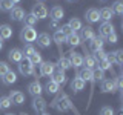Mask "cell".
I'll use <instances>...</instances> for the list:
<instances>
[{
  "mask_svg": "<svg viewBox=\"0 0 123 115\" xmlns=\"http://www.w3.org/2000/svg\"><path fill=\"white\" fill-rule=\"evenodd\" d=\"M49 106L54 107V109H57L59 112H68V110H72L75 115H80L79 110L75 109L74 103L71 101V98H69L65 92H59V94H57V97L54 98L51 103H49Z\"/></svg>",
  "mask_w": 123,
  "mask_h": 115,
  "instance_id": "1",
  "label": "cell"
},
{
  "mask_svg": "<svg viewBox=\"0 0 123 115\" xmlns=\"http://www.w3.org/2000/svg\"><path fill=\"white\" fill-rule=\"evenodd\" d=\"M37 38V31L32 26H23L22 32H20V40L23 43H32Z\"/></svg>",
  "mask_w": 123,
  "mask_h": 115,
  "instance_id": "2",
  "label": "cell"
},
{
  "mask_svg": "<svg viewBox=\"0 0 123 115\" xmlns=\"http://www.w3.org/2000/svg\"><path fill=\"white\" fill-rule=\"evenodd\" d=\"M34 15V17L37 18V20H42V18H46L48 17V8H46V5H43V3H36V5L32 6V12H31Z\"/></svg>",
  "mask_w": 123,
  "mask_h": 115,
  "instance_id": "3",
  "label": "cell"
},
{
  "mask_svg": "<svg viewBox=\"0 0 123 115\" xmlns=\"http://www.w3.org/2000/svg\"><path fill=\"white\" fill-rule=\"evenodd\" d=\"M18 72H20L22 75H25V77L34 75V66L31 64V61L28 58L22 60L20 63H18Z\"/></svg>",
  "mask_w": 123,
  "mask_h": 115,
  "instance_id": "4",
  "label": "cell"
},
{
  "mask_svg": "<svg viewBox=\"0 0 123 115\" xmlns=\"http://www.w3.org/2000/svg\"><path fill=\"white\" fill-rule=\"evenodd\" d=\"M55 63H52V61H42L40 64V75L43 77H51L54 72H55Z\"/></svg>",
  "mask_w": 123,
  "mask_h": 115,
  "instance_id": "5",
  "label": "cell"
},
{
  "mask_svg": "<svg viewBox=\"0 0 123 115\" xmlns=\"http://www.w3.org/2000/svg\"><path fill=\"white\" fill-rule=\"evenodd\" d=\"M69 61H71V68L79 69L80 66H83V57L79 52H75L74 49L69 51Z\"/></svg>",
  "mask_w": 123,
  "mask_h": 115,
  "instance_id": "6",
  "label": "cell"
},
{
  "mask_svg": "<svg viewBox=\"0 0 123 115\" xmlns=\"http://www.w3.org/2000/svg\"><path fill=\"white\" fill-rule=\"evenodd\" d=\"M94 37H95V32L91 26H82V29H80V40H82V43L83 41H91Z\"/></svg>",
  "mask_w": 123,
  "mask_h": 115,
  "instance_id": "7",
  "label": "cell"
},
{
  "mask_svg": "<svg viewBox=\"0 0 123 115\" xmlns=\"http://www.w3.org/2000/svg\"><path fill=\"white\" fill-rule=\"evenodd\" d=\"M46 107H48V103L45 101L43 97H34V100H32V109L36 110L37 114L45 112Z\"/></svg>",
  "mask_w": 123,
  "mask_h": 115,
  "instance_id": "8",
  "label": "cell"
},
{
  "mask_svg": "<svg viewBox=\"0 0 123 115\" xmlns=\"http://www.w3.org/2000/svg\"><path fill=\"white\" fill-rule=\"evenodd\" d=\"M117 91V84H115V80L114 78H105L102 80V92H105V94H108V92H115Z\"/></svg>",
  "mask_w": 123,
  "mask_h": 115,
  "instance_id": "9",
  "label": "cell"
},
{
  "mask_svg": "<svg viewBox=\"0 0 123 115\" xmlns=\"http://www.w3.org/2000/svg\"><path fill=\"white\" fill-rule=\"evenodd\" d=\"M112 32H114V25L111 22H103L102 25H100L98 34H100V37H102V38H106L109 34H112Z\"/></svg>",
  "mask_w": 123,
  "mask_h": 115,
  "instance_id": "10",
  "label": "cell"
},
{
  "mask_svg": "<svg viewBox=\"0 0 123 115\" xmlns=\"http://www.w3.org/2000/svg\"><path fill=\"white\" fill-rule=\"evenodd\" d=\"M36 40H37V45L40 46V48H43V49L49 48V46H51V43H52V38L49 37V34H46V32L38 34Z\"/></svg>",
  "mask_w": 123,
  "mask_h": 115,
  "instance_id": "11",
  "label": "cell"
},
{
  "mask_svg": "<svg viewBox=\"0 0 123 115\" xmlns=\"http://www.w3.org/2000/svg\"><path fill=\"white\" fill-rule=\"evenodd\" d=\"M8 60L11 61V63H20V61L23 60V54H22V49H18V48H14V49H11L9 52H8Z\"/></svg>",
  "mask_w": 123,
  "mask_h": 115,
  "instance_id": "12",
  "label": "cell"
},
{
  "mask_svg": "<svg viewBox=\"0 0 123 115\" xmlns=\"http://www.w3.org/2000/svg\"><path fill=\"white\" fill-rule=\"evenodd\" d=\"M25 11L22 9L20 6H14L12 9L9 11V18L11 20H14V22H22L23 18H25Z\"/></svg>",
  "mask_w": 123,
  "mask_h": 115,
  "instance_id": "13",
  "label": "cell"
},
{
  "mask_svg": "<svg viewBox=\"0 0 123 115\" xmlns=\"http://www.w3.org/2000/svg\"><path fill=\"white\" fill-rule=\"evenodd\" d=\"M28 91H29V94L32 95V97H42L43 87H42L40 81H38V80H36V81H32V83L28 84Z\"/></svg>",
  "mask_w": 123,
  "mask_h": 115,
  "instance_id": "14",
  "label": "cell"
},
{
  "mask_svg": "<svg viewBox=\"0 0 123 115\" xmlns=\"http://www.w3.org/2000/svg\"><path fill=\"white\" fill-rule=\"evenodd\" d=\"M9 100H11V104H23L25 103V95H23V92L20 91H11L9 94Z\"/></svg>",
  "mask_w": 123,
  "mask_h": 115,
  "instance_id": "15",
  "label": "cell"
},
{
  "mask_svg": "<svg viewBox=\"0 0 123 115\" xmlns=\"http://www.w3.org/2000/svg\"><path fill=\"white\" fill-rule=\"evenodd\" d=\"M51 77H52L51 80H52L54 83H57L59 86H65L66 81H68V80H66V75H65V71H60V69H59V71H55Z\"/></svg>",
  "mask_w": 123,
  "mask_h": 115,
  "instance_id": "16",
  "label": "cell"
},
{
  "mask_svg": "<svg viewBox=\"0 0 123 115\" xmlns=\"http://www.w3.org/2000/svg\"><path fill=\"white\" fill-rule=\"evenodd\" d=\"M103 45H105V40H103L100 35H95V37L89 41V49H91L92 52L100 51V49H103Z\"/></svg>",
  "mask_w": 123,
  "mask_h": 115,
  "instance_id": "17",
  "label": "cell"
},
{
  "mask_svg": "<svg viewBox=\"0 0 123 115\" xmlns=\"http://www.w3.org/2000/svg\"><path fill=\"white\" fill-rule=\"evenodd\" d=\"M85 18H86L88 23H97V22L100 20L98 9H95V8H91V9H88L86 14H85Z\"/></svg>",
  "mask_w": 123,
  "mask_h": 115,
  "instance_id": "18",
  "label": "cell"
},
{
  "mask_svg": "<svg viewBox=\"0 0 123 115\" xmlns=\"http://www.w3.org/2000/svg\"><path fill=\"white\" fill-rule=\"evenodd\" d=\"M52 40L55 41L57 48H59V52L62 54V46H63V43H66V37H65V35L60 32L59 29H57L55 32H54V35H52Z\"/></svg>",
  "mask_w": 123,
  "mask_h": 115,
  "instance_id": "19",
  "label": "cell"
},
{
  "mask_svg": "<svg viewBox=\"0 0 123 115\" xmlns=\"http://www.w3.org/2000/svg\"><path fill=\"white\" fill-rule=\"evenodd\" d=\"M12 37V28L9 25H0V40H9Z\"/></svg>",
  "mask_w": 123,
  "mask_h": 115,
  "instance_id": "20",
  "label": "cell"
},
{
  "mask_svg": "<svg viewBox=\"0 0 123 115\" xmlns=\"http://www.w3.org/2000/svg\"><path fill=\"white\" fill-rule=\"evenodd\" d=\"M66 43L71 46V48H77V46L82 45V40H80V35L77 32H72L71 35L66 37Z\"/></svg>",
  "mask_w": 123,
  "mask_h": 115,
  "instance_id": "21",
  "label": "cell"
},
{
  "mask_svg": "<svg viewBox=\"0 0 123 115\" xmlns=\"http://www.w3.org/2000/svg\"><path fill=\"white\" fill-rule=\"evenodd\" d=\"M83 68L91 69V71L97 68V61H95L94 57L89 55V54H86V57H83Z\"/></svg>",
  "mask_w": 123,
  "mask_h": 115,
  "instance_id": "22",
  "label": "cell"
},
{
  "mask_svg": "<svg viewBox=\"0 0 123 115\" xmlns=\"http://www.w3.org/2000/svg\"><path fill=\"white\" fill-rule=\"evenodd\" d=\"M2 81H3V84L9 86V84H12V83L17 81V75H15V72H14V71H8L6 74L2 77Z\"/></svg>",
  "mask_w": 123,
  "mask_h": 115,
  "instance_id": "23",
  "label": "cell"
},
{
  "mask_svg": "<svg viewBox=\"0 0 123 115\" xmlns=\"http://www.w3.org/2000/svg\"><path fill=\"white\" fill-rule=\"evenodd\" d=\"M98 15L103 22H111V18L114 17V12H112L111 8H102V9L98 11Z\"/></svg>",
  "mask_w": 123,
  "mask_h": 115,
  "instance_id": "24",
  "label": "cell"
},
{
  "mask_svg": "<svg viewBox=\"0 0 123 115\" xmlns=\"http://www.w3.org/2000/svg\"><path fill=\"white\" fill-rule=\"evenodd\" d=\"M55 66L60 69V71H68V69H71V61H69V58H66V57L60 55L59 61L55 63Z\"/></svg>",
  "mask_w": 123,
  "mask_h": 115,
  "instance_id": "25",
  "label": "cell"
},
{
  "mask_svg": "<svg viewBox=\"0 0 123 115\" xmlns=\"http://www.w3.org/2000/svg\"><path fill=\"white\" fill-rule=\"evenodd\" d=\"M71 89L74 91V92H80V91H83V89H85V81H83L82 78H79V77L72 78V81H71Z\"/></svg>",
  "mask_w": 123,
  "mask_h": 115,
  "instance_id": "26",
  "label": "cell"
},
{
  "mask_svg": "<svg viewBox=\"0 0 123 115\" xmlns=\"http://www.w3.org/2000/svg\"><path fill=\"white\" fill-rule=\"evenodd\" d=\"M77 77H79V78H82L85 83H86V81H91V80H92V71H91V69L83 68V69H80V71L77 72Z\"/></svg>",
  "mask_w": 123,
  "mask_h": 115,
  "instance_id": "27",
  "label": "cell"
},
{
  "mask_svg": "<svg viewBox=\"0 0 123 115\" xmlns=\"http://www.w3.org/2000/svg\"><path fill=\"white\" fill-rule=\"evenodd\" d=\"M45 91L48 92V94H59V92H60V86L57 83H54L52 80H49V81L45 84Z\"/></svg>",
  "mask_w": 123,
  "mask_h": 115,
  "instance_id": "28",
  "label": "cell"
},
{
  "mask_svg": "<svg viewBox=\"0 0 123 115\" xmlns=\"http://www.w3.org/2000/svg\"><path fill=\"white\" fill-rule=\"evenodd\" d=\"M63 15H65V11L62 9V6H54L52 9H51V17H52V20H62L63 18Z\"/></svg>",
  "mask_w": 123,
  "mask_h": 115,
  "instance_id": "29",
  "label": "cell"
},
{
  "mask_svg": "<svg viewBox=\"0 0 123 115\" xmlns=\"http://www.w3.org/2000/svg\"><path fill=\"white\" fill-rule=\"evenodd\" d=\"M66 25L72 29V32H77V31H80V29H82V26H83V25H82V22H80L77 17H72L71 20L66 23Z\"/></svg>",
  "mask_w": 123,
  "mask_h": 115,
  "instance_id": "30",
  "label": "cell"
},
{
  "mask_svg": "<svg viewBox=\"0 0 123 115\" xmlns=\"http://www.w3.org/2000/svg\"><path fill=\"white\" fill-rule=\"evenodd\" d=\"M36 52V48L32 46V43H26L25 48L22 49V54H23V58H29L32 54Z\"/></svg>",
  "mask_w": 123,
  "mask_h": 115,
  "instance_id": "31",
  "label": "cell"
},
{
  "mask_svg": "<svg viewBox=\"0 0 123 115\" xmlns=\"http://www.w3.org/2000/svg\"><path fill=\"white\" fill-rule=\"evenodd\" d=\"M102 80H105V72L103 71H100L98 68H95V69H92V80L91 81H102Z\"/></svg>",
  "mask_w": 123,
  "mask_h": 115,
  "instance_id": "32",
  "label": "cell"
},
{
  "mask_svg": "<svg viewBox=\"0 0 123 115\" xmlns=\"http://www.w3.org/2000/svg\"><path fill=\"white\" fill-rule=\"evenodd\" d=\"M12 8H14V3L11 2V0H0V11H3V12H9Z\"/></svg>",
  "mask_w": 123,
  "mask_h": 115,
  "instance_id": "33",
  "label": "cell"
},
{
  "mask_svg": "<svg viewBox=\"0 0 123 115\" xmlns=\"http://www.w3.org/2000/svg\"><path fill=\"white\" fill-rule=\"evenodd\" d=\"M28 60L31 61V64H32L34 68H36V66H40V64H42V61H43V60H42V55H40V54H38L37 51L34 52L32 55H31L29 58H28Z\"/></svg>",
  "mask_w": 123,
  "mask_h": 115,
  "instance_id": "34",
  "label": "cell"
},
{
  "mask_svg": "<svg viewBox=\"0 0 123 115\" xmlns=\"http://www.w3.org/2000/svg\"><path fill=\"white\" fill-rule=\"evenodd\" d=\"M112 55H114V63L118 64V66H122V64H123V49H117V51H114Z\"/></svg>",
  "mask_w": 123,
  "mask_h": 115,
  "instance_id": "35",
  "label": "cell"
},
{
  "mask_svg": "<svg viewBox=\"0 0 123 115\" xmlns=\"http://www.w3.org/2000/svg\"><path fill=\"white\" fill-rule=\"evenodd\" d=\"M111 9H112L114 14L122 15V14H123V2H122V0H117V2H114V5L111 6Z\"/></svg>",
  "mask_w": 123,
  "mask_h": 115,
  "instance_id": "36",
  "label": "cell"
},
{
  "mask_svg": "<svg viewBox=\"0 0 123 115\" xmlns=\"http://www.w3.org/2000/svg\"><path fill=\"white\" fill-rule=\"evenodd\" d=\"M23 23H25V26H32L34 28V25H37V18L32 14H26L25 18H23Z\"/></svg>",
  "mask_w": 123,
  "mask_h": 115,
  "instance_id": "37",
  "label": "cell"
},
{
  "mask_svg": "<svg viewBox=\"0 0 123 115\" xmlns=\"http://www.w3.org/2000/svg\"><path fill=\"white\" fill-rule=\"evenodd\" d=\"M97 68L100 69V71H103V72H105V71H108V69H111V68H112V64H111L109 61H108V60L105 58V60H100V61H97Z\"/></svg>",
  "mask_w": 123,
  "mask_h": 115,
  "instance_id": "38",
  "label": "cell"
},
{
  "mask_svg": "<svg viewBox=\"0 0 123 115\" xmlns=\"http://www.w3.org/2000/svg\"><path fill=\"white\" fill-rule=\"evenodd\" d=\"M8 107H11L9 97H0V109H8Z\"/></svg>",
  "mask_w": 123,
  "mask_h": 115,
  "instance_id": "39",
  "label": "cell"
},
{
  "mask_svg": "<svg viewBox=\"0 0 123 115\" xmlns=\"http://www.w3.org/2000/svg\"><path fill=\"white\" fill-rule=\"evenodd\" d=\"M106 54H108V52H105L103 49H100V51H95L92 57L95 58V61H100V60H105V58H106Z\"/></svg>",
  "mask_w": 123,
  "mask_h": 115,
  "instance_id": "40",
  "label": "cell"
},
{
  "mask_svg": "<svg viewBox=\"0 0 123 115\" xmlns=\"http://www.w3.org/2000/svg\"><path fill=\"white\" fill-rule=\"evenodd\" d=\"M8 71H11V69H9V64H8L6 61H0V77H3Z\"/></svg>",
  "mask_w": 123,
  "mask_h": 115,
  "instance_id": "41",
  "label": "cell"
},
{
  "mask_svg": "<svg viewBox=\"0 0 123 115\" xmlns=\"http://www.w3.org/2000/svg\"><path fill=\"white\" fill-rule=\"evenodd\" d=\"M100 115H114V109L111 106H103L100 109Z\"/></svg>",
  "mask_w": 123,
  "mask_h": 115,
  "instance_id": "42",
  "label": "cell"
},
{
  "mask_svg": "<svg viewBox=\"0 0 123 115\" xmlns=\"http://www.w3.org/2000/svg\"><path fill=\"white\" fill-rule=\"evenodd\" d=\"M106 41H108V43H109V45H114V43H117V41H118V35H117V34H115V32L109 34V35L106 37Z\"/></svg>",
  "mask_w": 123,
  "mask_h": 115,
  "instance_id": "43",
  "label": "cell"
},
{
  "mask_svg": "<svg viewBox=\"0 0 123 115\" xmlns=\"http://www.w3.org/2000/svg\"><path fill=\"white\" fill-rule=\"evenodd\" d=\"M59 31H60V32H62V34H63V35H65V37H68V35H71V34H72V29H71V28H69V26H68V25H63V26H62V28H60Z\"/></svg>",
  "mask_w": 123,
  "mask_h": 115,
  "instance_id": "44",
  "label": "cell"
},
{
  "mask_svg": "<svg viewBox=\"0 0 123 115\" xmlns=\"http://www.w3.org/2000/svg\"><path fill=\"white\" fill-rule=\"evenodd\" d=\"M49 29H54V31L60 29V25H59V22H57V20H51V22H49Z\"/></svg>",
  "mask_w": 123,
  "mask_h": 115,
  "instance_id": "45",
  "label": "cell"
},
{
  "mask_svg": "<svg viewBox=\"0 0 123 115\" xmlns=\"http://www.w3.org/2000/svg\"><path fill=\"white\" fill-rule=\"evenodd\" d=\"M11 2H12V3H14V5H17V3H20V2H22V0H11Z\"/></svg>",
  "mask_w": 123,
  "mask_h": 115,
  "instance_id": "46",
  "label": "cell"
},
{
  "mask_svg": "<svg viewBox=\"0 0 123 115\" xmlns=\"http://www.w3.org/2000/svg\"><path fill=\"white\" fill-rule=\"evenodd\" d=\"M3 49V40H0V51Z\"/></svg>",
  "mask_w": 123,
  "mask_h": 115,
  "instance_id": "47",
  "label": "cell"
},
{
  "mask_svg": "<svg viewBox=\"0 0 123 115\" xmlns=\"http://www.w3.org/2000/svg\"><path fill=\"white\" fill-rule=\"evenodd\" d=\"M66 2H69V3H72V2H75V0H66Z\"/></svg>",
  "mask_w": 123,
  "mask_h": 115,
  "instance_id": "48",
  "label": "cell"
},
{
  "mask_svg": "<svg viewBox=\"0 0 123 115\" xmlns=\"http://www.w3.org/2000/svg\"><path fill=\"white\" fill-rule=\"evenodd\" d=\"M40 115H49V114H46V112H42V114H40Z\"/></svg>",
  "mask_w": 123,
  "mask_h": 115,
  "instance_id": "49",
  "label": "cell"
},
{
  "mask_svg": "<svg viewBox=\"0 0 123 115\" xmlns=\"http://www.w3.org/2000/svg\"><path fill=\"white\" fill-rule=\"evenodd\" d=\"M6 115H14V114H6ZM20 115H26V114H20Z\"/></svg>",
  "mask_w": 123,
  "mask_h": 115,
  "instance_id": "50",
  "label": "cell"
},
{
  "mask_svg": "<svg viewBox=\"0 0 123 115\" xmlns=\"http://www.w3.org/2000/svg\"><path fill=\"white\" fill-rule=\"evenodd\" d=\"M37 2H40V3H43V2H45V0H37Z\"/></svg>",
  "mask_w": 123,
  "mask_h": 115,
  "instance_id": "51",
  "label": "cell"
},
{
  "mask_svg": "<svg viewBox=\"0 0 123 115\" xmlns=\"http://www.w3.org/2000/svg\"><path fill=\"white\" fill-rule=\"evenodd\" d=\"M98 2H106V0H98Z\"/></svg>",
  "mask_w": 123,
  "mask_h": 115,
  "instance_id": "52",
  "label": "cell"
}]
</instances>
